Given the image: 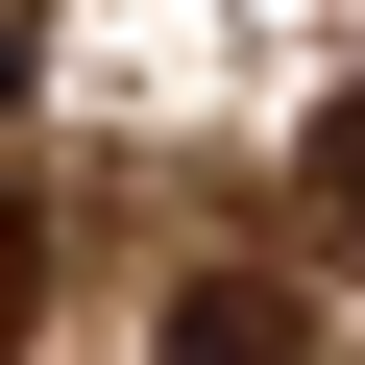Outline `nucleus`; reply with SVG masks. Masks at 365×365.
<instances>
[{
	"label": "nucleus",
	"mask_w": 365,
	"mask_h": 365,
	"mask_svg": "<svg viewBox=\"0 0 365 365\" xmlns=\"http://www.w3.org/2000/svg\"><path fill=\"white\" fill-rule=\"evenodd\" d=\"M25 317H49V220L0 195V341H25Z\"/></svg>",
	"instance_id": "obj_3"
},
{
	"label": "nucleus",
	"mask_w": 365,
	"mask_h": 365,
	"mask_svg": "<svg viewBox=\"0 0 365 365\" xmlns=\"http://www.w3.org/2000/svg\"><path fill=\"white\" fill-rule=\"evenodd\" d=\"M170 365H317V292L292 268H195L170 292Z\"/></svg>",
	"instance_id": "obj_1"
},
{
	"label": "nucleus",
	"mask_w": 365,
	"mask_h": 365,
	"mask_svg": "<svg viewBox=\"0 0 365 365\" xmlns=\"http://www.w3.org/2000/svg\"><path fill=\"white\" fill-rule=\"evenodd\" d=\"M292 170H317V220H341V244H365V73H341V98H317V146H292Z\"/></svg>",
	"instance_id": "obj_2"
},
{
	"label": "nucleus",
	"mask_w": 365,
	"mask_h": 365,
	"mask_svg": "<svg viewBox=\"0 0 365 365\" xmlns=\"http://www.w3.org/2000/svg\"><path fill=\"white\" fill-rule=\"evenodd\" d=\"M0 98H25V0H0Z\"/></svg>",
	"instance_id": "obj_4"
}]
</instances>
